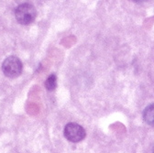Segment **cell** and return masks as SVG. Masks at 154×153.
Wrapping results in <instances>:
<instances>
[{"mask_svg": "<svg viewBox=\"0 0 154 153\" xmlns=\"http://www.w3.org/2000/svg\"><path fill=\"white\" fill-rule=\"evenodd\" d=\"M153 153H154V148H153Z\"/></svg>", "mask_w": 154, "mask_h": 153, "instance_id": "obj_7", "label": "cell"}, {"mask_svg": "<svg viewBox=\"0 0 154 153\" xmlns=\"http://www.w3.org/2000/svg\"><path fill=\"white\" fill-rule=\"evenodd\" d=\"M37 16L35 8L29 3L19 5L15 10V17L19 24L29 25L32 23Z\"/></svg>", "mask_w": 154, "mask_h": 153, "instance_id": "obj_1", "label": "cell"}, {"mask_svg": "<svg viewBox=\"0 0 154 153\" xmlns=\"http://www.w3.org/2000/svg\"><path fill=\"white\" fill-rule=\"evenodd\" d=\"M143 119L148 125L154 126V104L149 105L145 108L143 112Z\"/></svg>", "mask_w": 154, "mask_h": 153, "instance_id": "obj_4", "label": "cell"}, {"mask_svg": "<svg viewBox=\"0 0 154 153\" xmlns=\"http://www.w3.org/2000/svg\"><path fill=\"white\" fill-rule=\"evenodd\" d=\"M133 1H136V2H142V1H145V0H133Z\"/></svg>", "mask_w": 154, "mask_h": 153, "instance_id": "obj_6", "label": "cell"}, {"mask_svg": "<svg viewBox=\"0 0 154 153\" xmlns=\"http://www.w3.org/2000/svg\"><path fill=\"white\" fill-rule=\"evenodd\" d=\"M23 65L21 61L16 56H9L2 64V71L8 78L14 79L18 77L22 72Z\"/></svg>", "mask_w": 154, "mask_h": 153, "instance_id": "obj_2", "label": "cell"}, {"mask_svg": "<svg viewBox=\"0 0 154 153\" xmlns=\"http://www.w3.org/2000/svg\"><path fill=\"white\" fill-rule=\"evenodd\" d=\"M85 135V128L76 123H68L64 127V137L71 142H80Z\"/></svg>", "mask_w": 154, "mask_h": 153, "instance_id": "obj_3", "label": "cell"}, {"mask_svg": "<svg viewBox=\"0 0 154 153\" xmlns=\"http://www.w3.org/2000/svg\"><path fill=\"white\" fill-rule=\"evenodd\" d=\"M45 86H46V89L49 90V91H52L56 88L57 86V78L54 74H51L50 75L48 79L46 80L45 82Z\"/></svg>", "mask_w": 154, "mask_h": 153, "instance_id": "obj_5", "label": "cell"}]
</instances>
